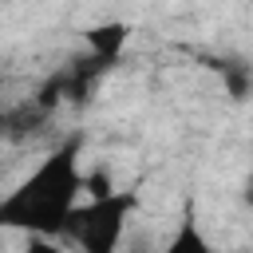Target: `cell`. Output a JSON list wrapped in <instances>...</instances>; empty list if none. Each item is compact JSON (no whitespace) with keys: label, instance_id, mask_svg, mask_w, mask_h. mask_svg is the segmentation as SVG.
<instances>
[{"label":"cell","instance_id":"1","mask_svg":"<svg viewBox=\"0 0 253 253\" xmlns=\"http://www.w3.org/2000/svg\"><path fill=\"white\" fill-rule=\"evenodd\" d=\"M83 138L71 134L55 150L40 158L32 174H24L4 198H0V229H20L28 237H63L71 225V213L79 210L83 194Z\"/></svg>","mask_w":253,"mask_h":253},{"label":"cell","instance_id":"2","mask_svg":"<svg viewBox=\"0 0 253 253\" xmlns=\"http://www.w3.org/2000/svg\"><path fill=\"white\" fill-rule=\"evenodd\" d=\"M134 210H138L134 190H115L107 198H91L87 206H79L71 213L63 241H71L79 253H119L130 233Z\"/></svg>","mask_w":253,"mask_h":253},{"label":"cell","instance_id":"3","mask_svg":"<svg viewBox=\"0 0 253 253\" xmlns=\"http://www.w3.org/2000/svg\"><path fill=\"white\" fill-rule=\"evenodd\" d=\"M83 43H87V51H91L95 59H103L107 67H115V63L123 59L126 43H130V24H126V20L95 24V28H87V32H83Z\"/></svg>","mask_w":253,"mask_h":253},{"label":"cell","instance_id":"4","mask_svg":"<svg viewBox=\"0 0 253 253\" xmlns=\"http://www.w3.org/2000/svg\"><path fill=\"white\" fill-rule=\"evenodd\" d=\"M213 71H217V79H221V87H225V95H229L233 103H245V99L253 95V63H249V59H241V55H221V59L213 63Z\"/></svg>","mask_w":253,"mask_h":253},{"label":"cell","instance_id":"5","mask_svg":"<svg viewBox=\"0 0 253 253\" xmlns=\"http://www.w3.org/2000/svg\"><path fill=\"white\" fill-rule=\"evenodd\" d=\"M158 253H221V249L202 233V225L194 221V206H190V210H186V217L174 225V233L166 237V245H162Z\"/></svg>","mask_w":253,"mask_h":253},{"label":"cell","instance_id":"6","mask_svg":"<svg viewBox=\"0 0 253 253\" xmlns=\"http://www.w3.org/2000/svg\"><path fill=\"white\" fill-rule=\"evenodd\" d=\"M47 123H51V115H47V111H40V107L28 99V103H20L16 111H8L4 138H8V142H28V138H32V134H40Z\"/></svg>","mask_w":253,"mask_h":253},{"label":"cell","instance_id":"7","mask_svg":"<svg viewBox=\"0 0 253 253\" xmlns=\"http://www.w3.org/2000/svg\"><path fill=\"white\" fill-rule=\"evenodd\" d=\"M20 253H67L55 237H28V245L20 249Z\"/></svg>","mask_w":253,"mask_h":253},{"label":"cell","instance_id":"8","mask_svg":"<svg viewBox=\"0 0 253 253\" xmlns=\"http://www.w3.org/2000/svg\"><path fill=\"white\" fill-rule=\"evenodd\" d=\"M241 202H245V206H249V210H253V182H249V186H245V190H241Z\"/></svg>","mask_w":253,"mask_h":253},{"label":"cell","instance_id":"9","mask_svg":"<svg viewBox=\"0 0 253 253\" xmlns=\"http://www.w3.org/2000/svg\"><path fill=\"white\" fill-rule=\"evenodd\" d=\"M4 126H8V111L0 107V142H4Z\"/></svg>","mask_w":253,"mask_h":253}]
</instances>
